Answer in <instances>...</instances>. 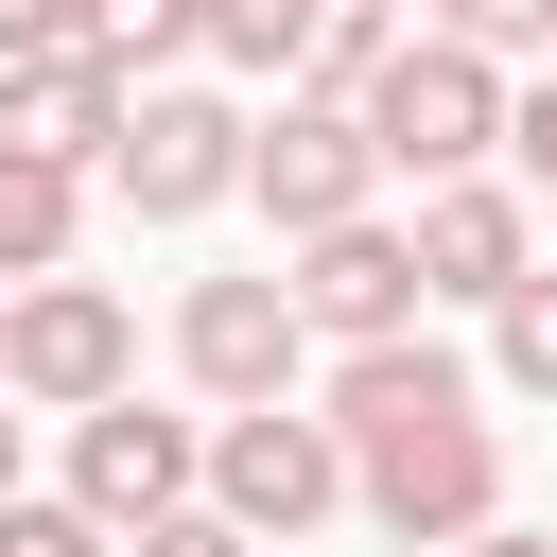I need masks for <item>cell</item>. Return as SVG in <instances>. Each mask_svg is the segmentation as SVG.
<instances>
[{"mask_svg": "<svg viewBox=\"0 0 557 557\" xmlns=\"http://www.w3.org/2000/svg\"><path fill=\"white\" fill-rule=\"evenodd\" d=\"M331 453H348V505H366V540L383 557H470V540H505V435H487V383L418 331V348H366V366H331Z\"/></svg>", "mask_w": 557, "mask_h": 557, "instance_id": "obj_1", "label": "cell"}, {"mask_svg": "<svg viewBox=\"0 0 557 557\" xmlns=\"http://www.w3.org/2000/svg\"><path fill=\"white\" fill-rule=\"evenodd\" d=\"M366 157L418 174V191H470V174L505 157V70L453 52V35H400V70L366 87Z\"/></svg>", "mask_w": 557, "mask_h": 557, "instance_id": "obj_2", "label": "cell"}, {"mask_svg": "<svg viewBox=\"0 0 557 557\" xmlns=\"http://www.w3.org/2000/svg\"><path fill=\"white\" fill-rule=\"evenodd\" d=\"M0 400H17V418H104V400H139V313H122L104 278L0 296Z\"/></svg>", "mask_w": 557, "mask_h": 557, "instance_id": "obj_3", "label": "cell"}, {"mask_svg": "<svg viewBox=\"0 0 557 557\" xmlns=\"http://www.w3.org/2000/svg\"><path fill=\"white\" fill-rule=\"evenodd\" d=\"M244 157H261V122H244L226 87H139V122H122L104 191H122L139 226H209V209L244 191Z\"/></svg>", "mask_w": 557, "mask_h": 557, "instance_id": "obj_4", "label": "cell"}, {"mask_svg": "<svg viewBox=\"0 0 557 557\" xmlns=\"http://www.w3.org/2000/svg\"><path fill=\"white\" fill-rule=\"evenodd\" d=\"M174 366H191V400H209V418H278V400H296V366H313V331H296L278 261H261V278H191V296H174Z\"/></svg>", "mask_w": 557, "mask_h": 557, "instance_id": "obj_5", "label": "cell"}, {"mask_svg": "<svg viewBox=\"0 0 557 557\" xmlns=\"http://www.w3.org/2000/svg\"><path fill=\"white\" fill-rule=\"evenodd\" d=\"M278 296H296V331L331 348V366H366V348H418V226H331V244H296L278 261Z\"/></svg>", "mask_w": 557, "mask_h": 557, "instance_id": "obj_6", "label": "cell"}, {"mask_svg": "<svg viewBox=\"0 0 557 557\" xmlns=\"http://www.w3.org/2000/svg\"><path fill=\"white\" fill-rule=\"evenodd\" d=\"M70 505H87L104 540H157L174 505H209V418H157V400L70 418Z\"/></svg>", "mask_w": 557, "mask_h": 557, "instance_id": "obj_7", "label": "cell"}, {"mask_svg": "<svg viewBox=\"0 0 557 557\" xmlns=\"http://www.w3.org/2000/svg\"><path fill=\"white\" fill-rule=\"evenodd\" d=\"M348 505V453H331V418H209V522L226 540H313Z\"/></svg>", "mask_w": 557, "mask_h": 557, "instance_id": "obj_8", "label": "cell"}, {"mask_svg": "<svg viewBox=\"0 0 557 557\" xmlns=\"http://www.w3.org/2000/svg\"><path fill=\"white\" fill-rule=\"evenodd\" d=\"M244 191L278 209V244L383 226V157H366V122H348V104H278V122H261V157H244Z\"/></svg>", "mask_w": 557, "mask_h": 557, "instance_id": "obj_9", "label": "cell"}, {"mask_svg": "<svg viewBox=\"0 0 557 557\" xmlns=\"http://www.w3.org/2000/svg\"><path fill=\"white\" fill-rule=\"evenodd\" d=\"M540 278V226H522V174H470V191H418V296H470L505 313Z\"/></svg>", "mask_w": 557, "mask_h": 557, "instance_id": "obj_10", "label": "cell"}, {"mask_svg": "<svg viewBox=\"0 0 557 557\" xmlns=\"http://www.w3.org/2000/svg\"><path fill=\"white\" fill-rule=\"evenodd\" d=\"M122 122H139L122 52H70V70H0V157H35V174H104V157H122Z\"/></svg>", "mask_w": 557, "mask_h": 557, "instance_id": "obj_11", "label": "cell"}, {"mask_svg": "<svg viewBox=\"0 0 557 557\" xmlns=\"http://www.w3.org/2000/svg\"><path fill=\"white\" fill-rule=\"evenodd\" d=\"M70 244H87V174H35V157H0V296L70 278Z\"/></svg>", "mask_w": 557, "mask_h": 557, "instance_id": "obj_12", "label": "cell"}, {"mask_svg": "<svg viewBox=\"0 0 557 557\" xmlns=\"http://www.w3.org/2000/svg\"><path fill=\"white\" fill-rule=\"evenodd\" d=\"M313 17H331V0H209V70H244V87H278V104H296Z\"/></svg>", "mask_w": 557, "mask_h": 557, "instance_id": "obj_13", "label": "cell"}, {"mask_svg": "<svg viewBox=\"0 0 557 557\" xmlns=\"http://www.w3.org/2000/svg\"><path fill=\"white\" fill-rule=\"evenodd\" d=\"M400 35H418V17H383V0H331V17H313V70H296V104H348V122H366V87L400 70Z\"/></svg>", "mask_w": 557, "mask_h": 557, "instance_id": "obj_14", "label": "cell"}, {"mask_svg": "<svg viewBox=\"0 0 557 557\" xmlns=\"http://www.w3.org/2000/svg\"><path fill=\"white\" fill-rule=\"evenodd\" d=\"M487 383H522V400H557V261L487 313Z\"/></svg>", "mask_w": 557, "mask_h": 557, "instance_id": "obj_15", "label": "cell"}, {"mask_svg": "<svg viewBox=\"0 0 557 557\" xmlns=\"http://www.w3.org/2000/svg\"><path fill=\"white\" fill-rule=\"evenodd\" d=\"M104 17L122 0H0V70H70V52H104Z\"/></svg>", "mask_w": 557, "mask_h": 557, "instance_id": "obj_16", "label": "cell"}, {"mask_svg": "<svg viewBox=\"0 0 557 557\" xmlns=\"http://www.w3.org/2000/svg\"><path fill=\"white\" fill-rule=\"evenodd\" d=\"M0 557H122V540H104L70 487H17V505H0Z\"/></svg>", "mask_w": 557, "mask_h": 557, "instance_id": "obj_17", "label": "cell"}, {"mask_svg": "<svg viewBox=\"0 0 557 557\" xmlns=\"http://www.w3.org/2000/svg\"><path fill=\"white\" fill-rule=\"evenodd\" d=\"M435 35H453V52H487V70H505V52H557V0H453V17H435Z\"/></svg>", "mask_w": 557, "mask_h": 557, "instance_id": "obj_18", "label": "cell"}, {"mask_svg": "<svg viewBox=\"0 0 557 557\" xmlns=\"http://www.w3.org/2000/svg\"><path fill=\"white\" fill-rule=\"evenodd\" d=\"M505 157H522V191H557V70L505 87Z\"/></svg>", "mask_w": 557, "mask_h": 557, "instance_id": "obj_19", "label": "cell"}, {"mask_svg": "<svg viewBox=\"0 0 557 557\" xmlns=\"http://www.w3.org/2000/svg\"><path fill=\"white\" fill-rule=\"evenodd\" d=\"M122 557H261V540H226L209 505H174V522H157V540H122Z\"/></svg>", "mask_w": 557, "mask_h": 557, "instance_id": "obj_20", "label": "cell"}, {"mask_svg": "<svg viewBox=\"0 0 557 557\" xmlns=\"http://www.w3.org/2000/svg\"><path fill=\"white\" fill-rule=\"evenodd\" d=\"M470 557H557V540H522V522H505V540H470Z\"/></svg>", "mask_w": 557, "mask_h": 557, "instance_id": "obj_21", "label": "cell"}, {"mask_svg": "<svg viewBox=\"0 0 557 557\" xmlns=\"http://www.w3.org/2000/svg\"><path fill=\"white\" fill-rule=\"evenodd\" d=\"M0 505H17V418H0Z\"/></svg>", "mask_w": 557, "mask_h": 557, "instance_id": "obj_22", "label": "cell"}]
</instances>
